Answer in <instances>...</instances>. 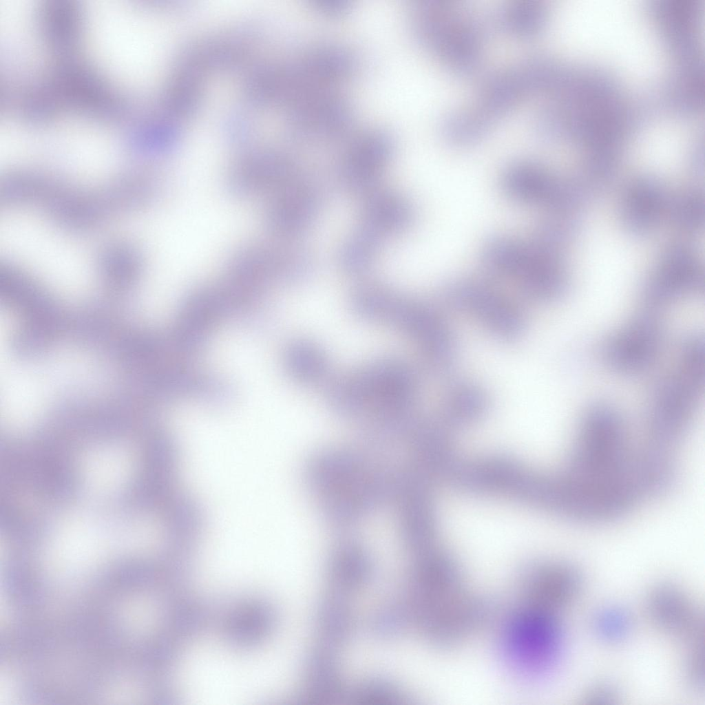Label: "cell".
Returning <instances> with one entry per match:
<instances>
[{
  "mask_svg": "<svg viewBox=\"0 0 705 705\" xmlns=\"http://www.w3.org/2000/svg\"><path fill=\"white\" fill-rule=\"evenodd\" d=\"M638 475V454L631 452L620 414L606 404L590 407L580 421L560 478L587 501L623 509L643 498Z\"/></svg>",
  "mask_w": 705,
  "mask_h": 705,
  "instance_id": "obj_1",
  "label": "cell"
},
{
  "mask_svg": "<svg viewBox=\"0 0 705 705\" xmlns=\"http://www.w3.org/2000/svg\"><path fill=\"white\" fill-rule=\"evenodd\" d=\"M409 17L415 39L451 72L467 75L478 67L485 25L476 13L451 0H415Z\"/></svg>",
  "mask_w": 705,
  "mask_h": 705,
  "instance_id": "obj_2",
  "label": "cell"
},
{
  "mask_svg": "<svg viewBox=\"0 0 705 705\" xmlns=\"http://www.w3.org/2000/svg\"><path fill=\"white\" fill-rule=\"evenodd\" d=\"M678 358L675 368L657 386L647 419L648 445L669 453L686 432L704 390L703 339H686Z\"/></svg>",
  "mask_w": 705,
  "mask_h": 705,
  "instance_id": "obj_3",
  "label": "cell"
},
{
  "mask_svg": "<svg viewBox=\"0 0 705 705\" xmlns=\"http://www.w3.org/2000/svg\"><path fill=\"white\" fill-rule=\"evenodd\" d=\"M560 246L537 233L529 240L498 235L484 244L481 258L490 270L515 280L532 296L551 301L567 288Z\"/></svg>",
  "mask_w": 705,
  "mask_h": 705,
  "instance_id": "obj_4",
  "label": "cell"
},
{
  "mask_svg": "<svg viewBox=\"0 0 705 705\" xmlns=\"http://www.w3.org/2000/svg\"><path fill=\"white\" fill-rule=\"evenodd\" d=\"M416 386L415 377L406 365L384 359L341 379L332 388L329 398L332 406L343 413L372 409L394 418L410 407Z\"/></svg>",
  "mask_w": 705,
  "mask_h": 705,
  "instance_id": "obj_5",
  "label": "cell"
},
{
  "mask_svg": "<svg viewBox=\"0 0 705 705\" xmlns=\"http://www.w3.org/2000/svg\"><path fill=\"white\" fill-rule=\"evenodd\" d=\"M413 218V207L403 196L390 190L370 191L357 227L339 251L341 268L350 274L366 271L383 242L409 228Z\"/></svg>",
  "mask_w": 705,
  "mask_h": 705,
  "instance_id": "obj_6",
  "label": "cell"
},
{
  "mask_svg": "<svg viewBox=\"0 0 705 705\" xmlns=\"http://www.w3.org/2000/svg\"><path fill=\"white\" fill-rule=\"evenodd\" d=\"M1 366V408L6 423L30 421L48 408L63 389L49 362L33 364L6 352Z\"/></svg>",
  "mask_w": 705,
  "mask_h": 705,
  "instance_id": "obj_7",
  "label": "cell"
},
{
  "mask_svg": "<svg viewBox=\"0 0 705 705\" xmlns=\"http://www.w3.org/2000/svg\"><path fill=\"white\" fill-rule=\"evenodd\" d=\"M444 295L450 303L500 339L514 340L524 331V318L518 307L487 283L474 278L454 279L445 285Z\"/></svg>",
  "mask_w": 705,
  "mask_h": 705,
  "instance_id": "obj_8",
  "label": "cell"
},
{
  "mask_svg": "<svg viewBox=\"0 0 705 705\" xmlns=\"http://www.w3.org/2000/svg\"><path fill=\"white\" fill-rule=\"evenodd\" d=\"M228 264L231 280L246 285L275 279L298 281L306 278L314 267L308 253L269 244L246 246L233 255Z\"/></svg>",
  "mask_w": 705,
  "mask_h": 705,
  "instance_id": "obj_9",
  "label": "cell"
},
{
  "mask_svg": "<svg viewBox=\"0 0 705 705\" xmlns=\"http://www.w3.org/2000/svg\"><path fill=\"white\" fill-rule=\"evenodd\" d=\"M660 321L651 313L635 317L609 337L602 357L612 370L627 375L648 370L659 354L662 343Z\"/></svg>",
  "mask_w": 705,
  "mask_h": 705,
  "instance_id": "obj_10",
  "label": "cell"
},
{
  "mask_svg": "<svg viewBox=\"0 0 705 705\" xmlns=\"http://www.w3.org/2000/svg\"><path fill=\"white\" fill-rule=\"evenodd\" d=\"M395 149L393 136L383 127H370L355 136L339 167L341 185L352 192H370L389 164Z\"/></svg>",
  "mask_w": 705,
  "mask_h": 705,
  "instance_id": "obj_11",
  "label": "cell"
},
{
  "mask_svg": "<svg viewBox=\"0 0 705 705\" xmlns=\"http://www.w3.org/2000/svg\"><path fill=\"white\" fill-rule=\"evenodd\" d=\"M352 119L350 102L333 88L297 101L291 113L293 132L306 141L339 138L346 131Z\"/></svg>",
  "mask_w": 705,
  "mask_h": 705,
  "instance_id": "obj_12",
  "label": "cell"
},
{
  "mask_svg": "<svg viewBox=\"0 0 705 705\" xmlns=\"http://www.w3.org/2000/svg\"><path fill=\"white\" fill-rule=\"evenodd\" d=\"M322 202L317 186L301 176L273 194L267 209L268 227L282 237L301 235L317 218Z\"/></svg>",
  "mask_w": 705,
  "mask_h": 705,
  "instance_id": "obj_13",
  "label": "cell"
},
{
  "mask_svg": "<svg viewBox=\"0 0 705 705\" xmlns=\"http://www.w3.org/2000/svg\"><path fill=\"white\" fill-rule=\"evenodd\" d=\"M501 179L504 193L520 203L560 209L568 205L571 198L565 183L534 161L511 163Z\"/></svg>",
  "mask_w": 705,
  "mask_h": 705,
  "instance_id": "obj_14",
  "label": "cell"
},
{
  "mask_svg": "<svg viewBox=\"0 0 705 705\" xmlns=\"http://www.w3.org/2000/svg\"><path fill=\"white\" fill-rule=\"evenodd\" d=\"M646 607L651 620L662 631L688 646L704 642L703 615L676 585L666 582L654 585L647 593Z\"/></svg>",
  "mask_w": 705,
  "mask_h": 705,
  "instance_id": "obj_15",
  "label": "cell"
},
{
  "mask_svg": "<svg viewBox=\"0 0 705 705\" xmlns=\"http://www.w3.org/2000/svg\"><path fill=\"white\" fill-rule=\"evenodd\" d=\"M301 176L299 165L293 159L269 152L235 163L229 171L227 185L233 194L238 196L275 194Z\"/></svg>",
  "mask_w": 705,
  "mask_h": 705,
  "instance_id": "obj_16",
  "label": "cell"
},
{
  "mask_svg": "<svg viewBox=\"0 0 705 705\" xmlns=\"http://www.w3.org/2000/svg\"><path fill=\"white\" fill-rule=\"evenodd\" d=\"M703 275L691 253L684 247L670 250L646 281L642 296L651 306H660L698 292Z\"/></svg>",
  "mask_w": 705,
  "mask_h": 705,
  "instance_id": "obj_17",
  "label": "cell"
},
{
  "mask_svg": "<svg viewBox=\"0 0 705 705\" xmlns=\"http://www.w3.org/2000/svg\"><path fill=\"white\" fill-rule=\"evenodd\" d=\"M661 185L655 180L640 179L628 189L622 205L626 227L635 234H644L659 222L666 204Z\"/></svg>",
  "mask_w": 705,
  "mask_h": 705,
  "instance_id": "obj_18",
  "label": "cell"
},
{
  "mask_svg": "<svg viewBox=\"0 0 705 705\" xmlns=\"http://www.w3.org/2000/svg\"><path fill=\"white\" fill-rule=\"evenodd\" d=\"M546 6L538 0H512L497 11L495 21L505 32L519 37L533 36L547 21Z\"/></svg>",
  "mask_w": 705,
  "mask_h": 705,
  "instance_id": "obj_19",
  "label": "cell"
},
{
  "mask_svg": "<svg viewBox=\"0 0 705 705\" xmlns=\"http://www.w3.org/2000/svg\"><path fill=\"white\" fill-rule=\"evenodd\" d=\"M440 129L448 144L463 147L481 140L490 128L469 107H466L445 115L441 122Z\"/></svg>",
  "mask_w": 705,
  "mask_h": 705,
  "instance_id": "obj_20",
  "label": "cell"
},
{
  "mask_svg": "<svg viewBox=\"0 0 705 705\" xmlns=\"http://www.w3.org/2000/svg\"><path fill=\"white\" fill-rule=\"evenodd\" d=\"M287 364L297 379L308 383L322 379L328 370V361L324 352L307 341H298L291 346Z\"/></svg>",
  "mask_w": 705,
  "mask_h": 705,
  "instance_id": "obj_21",
  "label": "cell"
},
{
  "mask_svg": "<svg viewBox=\"0 0 705 705\" xmlns=\"http://www.w3.org/2000/svg\"><path fill=\"white\" fill-rule=\"evenodd\" d=\"M445 407L456 420L469 421L480 417L487 407V397L479 386L462 383L456 385L446 396Z\"/></svg>",
  "mask_w": 705,
  "mask_h": 705,
  "instance_id": "obj_22",
  "label": "cell"
},
{
  "mask_svg": "<svg viewBox=\"0 0 705 705\" xmlns=\"http://www.w3.org/2000/svg\"><path fill=\"white\" fill-rule=\"evenodd\" d=\"M98 263L101 272L108 275L136 277L142 268L138 251L126 242H114L106 246L98 255Z\"/></svg>",
  "mask_w": 705,
  "mask_h": 705,
  "instance_id": "obj_23",
  "label": "cell"
},
{
  "mask_svg": "<svg viewBox=\"0 0 705 705\" xmlns=\"http://www.w3.org/2000/svg\"><path fill=\"white\" fill-rule=\"evenodd\" d=\"M632 628L629 613L620 606H610L598 611L593 620L596 636L607 643H618L626 639Z\"/></svg>",
  "mask_w": 705,
  "mask_h": 705,
  "instance_id": "obj_24",
  "label": "cell"
},
{
  "mask_svg": "<svg viewBox=\"0 0 705 705\" xmlns=\"http://www.w3.org/2000/svg\"><path fill=\"white\" fill-rule=\"evenodd\" d=\"M703 212L702 198L698 195H686L675 202L673 217L686 228H696L702 222Z\"/></svg>",
  "mask_w": 705,
  "mask_h": 705,
  "instance_id": "obj_25",
  "label": "cell"
},
{
  "mask_svg": "<svg viewBox=\"0 0 705 705\" xmlns=\"http://www.w3.org/2000/svg\"><path fill=\"white\" fill-rule=\"evenodd\" d=\"M684 663V677L688 685L699 691L704 686V643L689 646Z\"/></svg>",
  "mask_w": 705,
  "mask_h": 705,
  "instance_id": "obj_26",
  "label": "cell"
},
{
  "mask_svg": "<svg viewBox=\"0 0 705 705\" xmlns=\"http://www.w3.org/2000/svg\"><path fill=\"white\" fill-rule=\"evenodd\" d=\"M618 691L611 683L597 684L591 687L585 695V702L588 704H603L611 702L617 699Z\"/></svg>",
  "mask_w": 705,
  "mask_h": 705,
  "instance_id": "obj_27",
  "label": "cell"
}]
</instances>
